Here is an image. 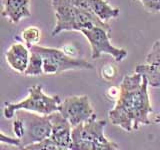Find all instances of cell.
<instances>
[{
    "label": "cell",
    "instance_id": "12",
    "mask_svg": "<svg viewBox=\"0 0 160 150\" xmlns=\"http://www.w3.org/2000/svg\"><path fill=\"white\" fill-rule=\"evenodd\" d=\"M30 53V49L25 44L15 42L5 52V59L10 68L20 74H24L29 63Z\"/></svg>",
    "mask_w": 160,
    "mask_h": 150
},
{
    "label": "cell",
    "instance_id": "19",
    "mask_svg": "<svg viewBox=\"0 0 160 150\" xmlns=\"http://www.w3.org/2000/svg\"><path fill=\"white\" fill-rule=\"evenodd\" d=\"M119 95V87H116V86H112L110 87L107 92H106V96L109 98V99H113V100H116L117 97Z\"/></svg>",
    "mask_w": 160,
    "mask_h": 150
},
{
    "label": "cell",
    "instance_id": "7",
    "mask_svg": "<svg viewBox=\"0 0 160 150\" xmlns=\"http://www.w3.org/2000/svg\"><path fill=\"white\" fill-rule=\"evenodd\" d=\"M15 114L22 121L24 128V135L19 149H24L30 144L40 142L50 136L52 123L49 115H41L26 110H18Z\"/></svg>",
    "mask_w": 160,
    "mask_h": 150
},
{
    "label": "cell",
    "instance_id": "18",
    "mask_svg": "<svg viewBox=\"0 0 160 150\" xmlns=\"http://www.w3.org/2000/svg\"><path fill=\"white\" fill-rule=\"evenodd\" d=\"M0 141H1V144H7L8 146H14L18 149L21 146V140L19 138L9 137L7 135H5L3 131H1V135H0Z\"/></svg>",
    "mask_w": 160,
    "mask_h": 150
},
{
    "label": "cell",
    "instance_id": "9",
    "mask_svg": "<svg viewBox=\"0 0 160 150\" xmlns=\"http://www.w3.org/2000/svg\"><path fill=\"white\" fill-rule=\"evenodd\" d=\"M58 111L68 120L72 127L86 122L95 114L87 95L66 97L60 104Z\"/></svg>",
    "mask_w": 160,
    "mask_h": 150
},
{
    "label": "cell",
    "instance_id": "5",
    "mask_svg": "<svg viewBox=\"0 0 160 150\" xmlns=\"http://www.w3.org/2000/svg\"><path fill=\"white\" fill-rule=\"evenodd\" d=\"M30 50L37 51L43 58V73L45 75H57L68 70L93 69V65L84 59L75 58L64 51L63 48L45 47L34 45Z\"/></svg>",
    "mask_w": 160,
    "mask_h": 150
},
{
    "label": "cell",
    "instance_id": "13",
    "mask_svg": "<svg viewBox=\"0 0 160 150\" xmlns=\"http://www.w3.org/2000/svg\"><path fill=\"white\" fill-rule=\"evenodd\" d=\"M2 15L13 24L30 17V0H4Z\"/></svg>",
    "mask_w": 160,
    "mask_h": 150
},
{
    "label": "cell",
    "instance_id": "11",
    "mask_svg": "<svg viewBox=\"0 0 160 150\" xmlns=\"http://www.w3.org/2000/svg\"><path fill=\"white\" fill-rule=\"evenodd\" d=\"M69 2L94 13L103 22L108 23L109 20L117 18L120 9L112 7L106 0H68Z\"/></svg>",
    "mask_w": 160,
    "mask_h": 150
},
{
    "label": "cell",
    "instance_id": "4",
    "mask_svg": "<svg viewBox=\"0 0 160 150\" xmlns=\"http://www.w3.org/2000/svg\"><path fill=\"white\" fill-rule=\"evenodd\" d=\"M61 99L58 95L50 96L43 92L41 85H34L28 88V96L17 103L5 102L3 115L6 119L15 116L18 110L38 113L41 115H50L59 110Z\"/></svg>",
    "mask_w": 160,
    "mask_h": 150
},
{
    "label": "cell",
    "instance_id": "1",
    "mask_svg": "<svg viewBox=\"0 0 160 150\" xmlns=\"http://www.w3.org/2000/svg\"><path fill=\"white\" fill-rule=\"evenodd\" d=\"M148 80L134 72L125 75L119 85V95L114 107L109 110V121L126 132L149 125V115L153 112L148 95Z\"/></svg>",
    "mask_w": 160,
    "mask_h": 150
},
{
    "label": "cell",
    "instance_id": "17",
    "mask_svg": "<svg viewBox=\"0 0 160 150\" xmlns=\"http://www.w3.org/2000/svg\"><path fill=\"white\" fill-rule=\"evenodd\" d=\"M148 12L160 14V0H138Z\"/></svg>",
    "mask_w": 160,
    "mask_h": 150
},
{
    "label": "cell",
    "instance_id": "15",
    "mask_svg": "<svg viewBox=\"0 0 160 150\" xmlns=\"http://www.w3.org/2000/svg\"><path fill=\"white\" fill-rule=\"evenodd\" d=\"M21 37L25 45L30 49L34 45H37L41 38V31L36 26H29L21 32Z\"/></svg>",
    "mask_w": 160,
    "mask_h": 150
},
{
    "label": "cell",
    "instance_id": "6",
    "mask_svg": "<svg viewBox=\"0 0 160 150\" xmlns=\"http://www.w3.org/2000/svg\"><path fill=\"white\" fill-rule=\"evenodd\" d=\"M52 123L50 136L30 144L25 150H72V125L59 111L49 115Z\"/></svg>",
    "mask_w": 160,
    "mask_h": 150
},
{
    "label": "cell",
    "instance_id": "2",
    "mask_svg": "<svg viewBox=\"0 0 160 150\" xmlns=\"http://www.w3.org/2000/svg\"><path fill=\"white\" fill-rule=\"evenodd\" d=\"M51 5L56 18V23L51 32L53 37L63 31H81L82 29L93 26L111 29L108 23L100 20L94 13L76 6L68 0H51Z\"/></svg>",
    "mask_w": 160,
    "mask_h": 150
},
{
    "label": "cell",
    "instance_id": "8",
    "mask_svg": "<svg viewBox=\"0 0 160 150\" xmlns=\"http://www.w3.org/2000/svg\"><path fill=\"white\" fill-rule=\"evenodd\" d=\"M80 32L86 37L90 44L92 59H97L102 54L111 55L116 62H121L126 58V50L115 47L110 41L111 29H107L102 26H93L91 28L82 29Z\"/></svg>",
    "mask_w": 160,
    "mask_h": 150
},
{
    "label": "cell",
    "instance_id": "10",
    "mask_svg": "<svg viewBox=\"0 0 160 150\" xmlns=\"http://www.w3.org/2000/svg\"><path fill=\"white\" fill-rule=\"evenodd\" d=\"M135 72L146 77L151 87L160 86V40L154 42L145 62L137 65Z\"/></svg>",
    "mask_w": 160,
    "mask_h": 150
},
{
    "label": "cell",
    "instance_id": "3",
    "mask_svg": "<svg viewBox=\"0 0 160 150\" xmlns=\"http://www.w3.org/2000/svg\"><path fill=\"white\" fill-rule=\"evenodd\" d=\"M105 120H98L96 114L72 128V150H118L117 143L104 135Z\"/></svg>",
    "mask_w": 160,
    "mask_h": 150
},
{
    "label": "cell",
    "instance_id": "14",
    "mask_svg": "<svg viewBox=\"0 0 160 150\" xmlns=\"http://www.w3.org/2000/svg\"><path fill=\"white\" fill-rule=\"evenodd\" d=\"M30 59L26 71L24 72V75L26 76H39L43 73V58L41 54L37 51L30 50Z\"/></svg>",
    "mask_w": 160,
    "mask_h": 150
},
{
    "label": "cell",
    "instance_id": "16",
    "mask_svg": "<svg viewBox=\"0 0 160 150\" xmlns=\"http://www.w3.org/2000/svg\"><path fill=\"white\" fill-rule=\"evenodd\" d=\"M100 74H101V77L106 80V81H110L115 78L117 74V69L114 65L111 64H107V65H103V67L101 68V71H100Z\"/></svg>",
    "mask_w": 160,
    "mask_h": 150
},
{
    "label": "cell",
    "instance_id": "20",
    "mask_svg": "<svg viewBox=\"0 0 160 150\" xmlns=\"http://www.w3.org/2000/svg\"><path fill=\"white\" fill-rule=\"evenodd\" d=\"M154 122H155V123H159V124H160V114H157L156 116L154 117Z\"/></svg>",
    "mask_w": 160,
    "mask_h": 150
}]
</instances>
